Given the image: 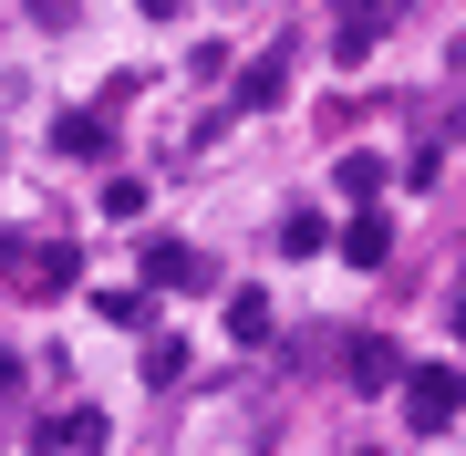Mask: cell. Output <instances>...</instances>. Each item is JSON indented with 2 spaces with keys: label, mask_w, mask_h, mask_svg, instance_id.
Returning a JSON list of instances; mask_svg holds the SVG:
<instances>
[{
  "label": "cell",
  "mask_w": 466,
  "mask_h": 456,
  "mask_svg": "<svg viewBox=\"0 0 466 456\" xmlns=\"http://www.w3.org/2000/svg\"><path fill=\"white\" fill-rule=\"evenodd\" d=\"M94 311L115 321V332H146V311H156V301H146V290H94Z\"/></svg>",
  "instance_id": "10"
},
{
  "label": "cell",
  "mask_w": 466,
  "mask_h": 456,
  "mask_svg": "<svg viewBox=\"0 0 466 456\" xmlns=\"http://www.w3.org/2000/svg\"><path fill=\"white\" fill-rule=\"evenodd\" d=\"M321 238H332V228H321V218H311V208H290V218H280V249H290V259H311V249H321Z\"/></svg>",
  "instance_id": "12"
},
{
  "label": "cell",
  "mask_w": 466,
  "mask_h": 456,
  "mask_svg": "<svg viewBox=\"0 0 466 456\" xmlns=\"http://www.w3.org/2000/svg\"><path fill=\"white\" fill-rule=\"evenodd\" d=\"M394 21H404V0H342V11H332V52H342V63H363Z\"/></svg>",
  "instance_id": "2"
},
{
  "label": "cell",
  "mask_w": 466,
  "mask_h": 456,
  "mask_svg": "<svg viewBox=\"0 0 466 456\" xmlns=\"http://www.w3.org/2000/svg\"><path fill=\"white\" fill-rule=\"evenodd\" d=\"M42 446H104V405H63V415H42Z\"/></svg>",
  "instance_id": "8"
},
{
  "label": "cell",
  "mask_w": 466,
  "mask_h": 456,
  "mask_svg": "<svg viewBox=\"0 0 466 456\" xmlns=\"http://www.w3.org/2000/svg\"><path fill=\"white\" fill-rule=\"evenodd\" d=\"M32 11H42V21H73V0H32Z\"/></svg>",
  "instance_id": "16"
},
{
  "label": "cell",
  "mask_w": 466,
  "mask_h": 456,
  "mask_svg": "<svg viewBox=\"0 0 466 456\" xmlns=\"http://www.w3.org/2000/svg\"><path fill=\"white\" fill-rule=\"evenodd\" d=\"M52 146H63V156H115V125H104L94 104H73V115L52 125Z\"/></svg>",
  "instance_id": "5"
},
{
  "label": "cell",
  "mask_w": 466,
  "mask_h": 456,
  "mask_svg": "<svg viewBox=\"0 0 466 456\" xmlns=\"http://www.w3.org/2000/svg\"><path fill=\"white\" fill-rule=\"evenodd\" d=\"M383 187V156H342V198H373Z\"/></svg>",
  "instance_id": "14"
},
{
  "label": "cell",
  "mask_w": 466,
  "mask_h": 456,
  "mask_svg": "<svg viewBox=\"0 0 466 456\" xmlns=\"http://www.w3.org/2000/svg\"><path fill=\"white\" fill-rule=\"evenodd\" d=\"M456 405H466V373L456 363H415V373H404V415H415V436L456 425Z\"/></svg>",
  "instance_id": "1"
},
{
  "label": "cell",
  "mask_w": 466,
  "mask_h": 456,
  "mask_svg": "<svg viewBox=\"0 0 466 456\" xmlns=\"http://www.w3.org/2000/svg\"><path fill=\"white\" fill-rule=\"evenodd\" d=\"M187 363H198V353H187V332H146V384H187Z\"/></svg>",
  "instance_id": "7"
},
{
  "label": "cell",
  "mask_w": 466,
  "mask_h": 456,
  "mask_svg": "<svg viewBox=\"0 0 466 456\" xmlns=\"http://www.w3.org/2000/svg\"><path fill=\"white\" fill-rule=\"evenodd\" d=\"M146 290H208V259L187 238H146Z\"/></svg>",
  "instance_id": "4"
},
{
  "label": "cell",
  "mask_w": 466,
  "mask_h": 456,
  "mask_svg": "<svg viewBox=\"0 0 466 456\" xmlns=\"http://www.w3.org/2000/svg\"><path fill=\"white\" fill-rule=\"evenodd\" d=\"M228 332H238V342L269 332V301H259V290H238V301H228Z\"/></svg>",
  "instance_id": "13"
},
{
  "label": "cell",
  "mask_w": 466,
  "mask_h": 456,
  "mask_svg": "<svg viewBox=\"0 0 466 456\" xmlns=\"http://www.w3.org/2000/svg\"><path fill=\"white\" fill-rule=\"evenodd\" d=\"M342 373H352V394H383V384H404V353L383 332H352L342 342Z\"/></svg>",
  "instance_id": "3"
},
{
  "label": "cell",
  "mask_w": 466,
  "mask_h": 456,
  "mask_svg": "<svg viewBox=\"0 0 466 456\" xmlns=\"http://www.w3.org/2000/svg\"><path fill=\"white\" fill-rule=\"evenodd\" d=\"M280 94H290L280 63H249V73H238V104H249V115H259V104H280Z\"/></svg>",
  "instance_id": "11"
},
{
  "label": "cell",
  "mask_w": 466,
  "mask_h": 456,
  "mask_svg": "<svg viewBox=\"0 0 466 456\" xmlns=\"http://www.w3.org/2000/svg\"><path fill=\"white\" fill-rule=\"evenodd\" d=\"M135 11H146V21H177V0H135Z\"/></svg>",
  "instance_id": "15"
},
{
  "label": "cell",
  "mask_w": 466,
  "mask_h": 456,
  "mask_svg": "<svg viewBox=\"0 0 466 456\" xmlns=\"http://www.w3.org/2000/svg\"><path fill=\"white\" fill-rule=\"evenodd\" d=\"M342 259H352V270H383V259H394V218H373V208H363V218L342 228Z\"/></svg>",
  "instance_id": "6"
},
{
  "label": "cell",
  "mask_w": 466,
  "mask_h": 456,
  "mask_svg": "<svg viewBox=\"0 0 466 456\" xmlns=\"http://www.w3.org/2000/svg\"><path fill=\"white\" fill-rule=\"evenodd\" d=\"M73 270H84V259H73L63 238H52V249H32V259H21V280H32V290H73Z\"/></svg>",
  "instance_id": "9"
},
{
  "label": "cell",
  "mask_w": 466,
  "mask_h": 456,
  "mask_svg": "<svg viewBox=\"0 0 466 456\" xmlns=\"http://www.w3.org/2000/svg\"><path fill=\"white\" fill-rule=\"evenodd\" d=\"M456 342H466V290H456Z\"/></svg>",
  "instance_id": "17"
}]
</instances>
